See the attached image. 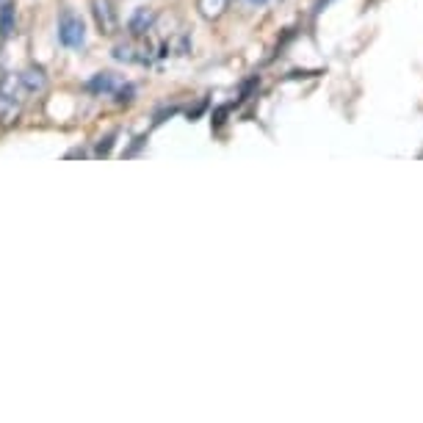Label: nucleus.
Here are the masks:
<instances>
[{
  "mask_svg": "<svg viewBox=\"0 0 423 423\" xmlns=\"http://www.w3.org/2000/svg\"><path fill=\"white\" fill-rule=\"evenodd\" d=\"M22 94H25V89H22L19 78L6 75L0 80V122L3 125L17 122V116L22 111Z\"/></svg>",
  "mask_w": 423,
  "mask_h": 423,
  "instance_id": "f257e3e1",
  "label": "nucleus"
},
{
  "mask_svg": "<svg viewBox=\"0 0 423 423\" xmlns=\"http://www.w3.org/2000/svg\"><path fill=\"white\" fill-rule=\"evenodd\" d=\"M58 42L69 50H78L86 42V25L72 8H64L58 14Z\"/></svg>",
  "mask_w": 423,
  "mask_h": 423,
  "instance_id": "f03ea898",
  "label": "nucleus"
},
{
  "mask_svg": "<svg viewBox=\"0 0 423 423\" xmlns=\"http://www.w3.org/2000/svg\"><path fill=\"white\" fill-rule=\"evenodd\" d=\"M92 17H94V22H97V31H100V33L111 36V33H116V31H119V17H116V11H114L111 0H92Z\"/></svg>",
  "mask_w": 423,
  "mask_h": 423,
  "instance_id": "7ed1b4c3",
  "label": "nucleus"
},
{
  "mask_svg": "<svg viewBox=\"0 0 423 423\" xmlns=\"http://www.w3.org/2000/svg\"><path fill=\"white\" fill-rule=\"evenodd\" d=\"M19 83L25 89V94H42L47 89V75L42 67H25L19 72Z\"/></svg>",
  "mask_w": 423,
  "mask_h": 423,
  "instance_id": "20e7f679",
  "label": "nucleus"
},
{
  "mask_svg": "<svg viewBox=\"0 0 423 423\" xmlns=\"http://www.w3.org/2000/svg\"><path fill=\"white\" fill-rule=\"evenodd\" d=\"M119 89V80L114 78V72H97L89 83H86V92L94 94V97H108V94H116Z\"/></svg>",
  "mask_w": 423,
  "mask_h": 423,
  "instance_id": "39448f33",
  "label": "nucleus"
},
{
  "mask_svg": "<svg viewBox=\"0 0 423 423\" xmlns=\"http://www.w3.org/2000/svg\"><path fill=\"white\" fill-rule=\"evenodd\" d=\"M153 22H155V11L147 6H139L133 11V17L128 19V31H130V36H144L147 31H153Z\"/></svg>",
  "mask_w": 423,
  "mask_h": 423,
  "instance_id": "423d86ee",
  "label": "nucleus"
},
{
  "mask_svg": "<svg viewBox=\"0 0 423 423\" xmlns=\"http://www.w3.org/2000/svg\"><path fill=\"white\" fill-rule=\"evenodd\" d=\"M14 31V0H0V36Z\"/></svg>",
  "mask_w": 423,
  "mask_h": 423,
  "instance_id": "0eeeda50",
  "label": "nucleus"
},
{
  "mask_svg": "<svg viewBox=\"0 0 423 423\" xmlns=\"http://www.w3.org/2000/svg\"><path fill=\"white\" fill-rule=\"evenodd\" d=\"M227 3H230V0H200V11H202L208 19H216V17L224 14Z\"/></svg>",
  "mask_w": 423,
  "mask_h": 423,
  "instance_id": "6e6552de",
  "label": "nucleus"
},
{
  "mask_svg": "<svg viewBox=\"0 0 423 423\" xmlns=\"http://www.w3.org/2000/svg\"><path fill=\"white\" fill-rule=\"evenodd\" d=\"M114 58H116V61H128V64H136V61H139L133 44H116V47H114Z\"/></svg>",
  "mask_w": 423,
  "mask_h": 423,
  "instance_id": "1a4fd4ad",
  "label": "nucleus"
},
{
  "mask_svg": "<svg viewBox=\"0 0 423 423\" xmlns=\"http://www.w3.org/2000/svg\"><path fill=\"white\" fill-rule=\"evenodd\" d=\"M114 139H116V133H108L105 139H100V141H97V150H94V155H97V158H105V155L111 153V147H114Z\"/></svg>",
  "mask_w": 423,
  "mask_h": 423,
  "instance_id": "9d476101",
  "label": "nucleus"
},
{
  "mask_svg": "<svg viewBox=\"0 0 423 423\" xmlns=\"http://www.w3.org/2000/svg\"><path fill=\"white\" fill-rule=\"evenodd\" d=\"M133 94H136L133 86H119V89H116V103H119V105H122V103H130Z\"/></svg>",
  "mask_w": 423,
  "mask_h": 423,
  "instance_id": "9b49d317",
  "label": "nucleus"
},
{
  "mask_svg": "<svg viewBox=\"0 0 423 423\" xmlns=\"http://www.w3.org/2000/svg\"><path fill=\"white\" fill-rule=\"evenodd\" d=\"M329 3H332V0H318V3H316V11H324V6H329Z\"/></svg>",
  "mask_w": 423,
  "mask_h": 423,
  "instance_id": "f8f14e48",
  "label": "nucleus"
},
{
  "mask_svg": "<svg viewBox=\"0 0 423 423\" xmlns=\"http://www.w3.org/2000/svg\"><path fill=\"white\" fill-rule=\"evenodd\" d=\"M252 6H263V3H268V0H249Z\"/></svg>",
  "mask_w": 423,
  "mask_h": 423,
  "instance_id": "ddd939ff",
  "label": "nucleus"
},
{
  "mask_svg": "<svg viewBox=\"0 0 423 423\" xmlns=\"http://www.w3.org/2000/svg\"><path fill=\"white\" fill-rule=\"evenodd\" d=\"M3 78H6V72H3V64H0V80H3Z\"/></svg>",
  "mask_w": 423,
  "mask_h": 423,
  "instance_id": "4468645a",
  "label": "nucleus"
}]
</instances>
